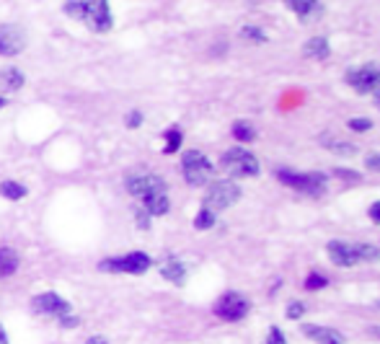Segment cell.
<instances>
[{"mask_svg": "<svg viewBox=\"0 0 380 344\" xmlns=\"http://www.w3.org/2000/svg\"><path fill=\"white\" fill-rule=\"evenodd\" d=\"M65 13L70 18L83 21L96 34H104V31H109L111 26H114V18H111L106 0H68L65 3Z\"/></svg>", "mask_w": 380, "mask_h": 344, "instance_id": "obj_1", "label": "cell"}, {"mask_svg": "<svg viewBox=\"0 0 380 344\" xmlns=\"http://www.w3.org/2000/svg\"><path fill=\"white\" fill-rule=\"evenodd\" d=\"M153 259L145 251H129L122 257H111L99 261L101 272H111V275H145L150 269Z\"/></svg>", "mask_w": 380, "mask_h": 344, "instance_id": "obj_2", "label": "cell"}, {"mask_svg": "<svg viewBox=\"0 0 380 344\" xmlns=\"http://www.w3.org/2000/svg\"><path fill=\"white\" fill-rule=\"evenodd\" d=\"M277 179L290 187V189H297L303 194H311V197H321L326 192V173L321 171H308V173H297L290 171V169H279Z\"/></svg>", "mask_w": 380, "mask_h": 344, "instance_id": "obj_3", "label": "cell"}, {"mask_svg": "<svg viewBox=\"0 0 380 344\" xmlns=\"http://www.w3.org/2000/svg\"><path fill=\"white\" fill-rule=\"evenodd\" d=\"M181 171H184V181L189 187H204L212 176V164L199 150H186L181 155Z\"/></svg>", "mask_w": 380, "mask_h": 344, "instance_id": "obj_4", "label": "cell"}, {"mask_svg": "<svg viewBox=\"0 0 380 344\" xmlns=\"http://www.w3.org/2000/svg\"><path fill=\"white\" fill-rule=\"evenodd\" d=\"M220 164H223V169H225L230 176H236V179H251V176L259 173L256 155L244 150V148H230V150H225Z\"/></svg>", "mask_w": 380, "mask_h": 344, "instance_id": "obj_5", "label": "cell"}, {"mask_svg": "<svg viewBox=\"0 0 380 344\" xmlns=\"http://www.w3.org/2000/svg\"><path fill=\"white\" fill-rule=\"evenodd\" d=\"M238 199H241V187H238L236 181H228V179H220V181H212L210 187H207V194H204V207L207 210H228L230 205H236Z\"/></svg>", "mask_w": 380, "mask_h": 344, "instance_id": "obj_6", "label": "cell"}, {"mask_svg": "<svg viewBox=\"0 0 380 344\" xmlns=\"http://www.w3.org/2000/svg\"><path fill=\"white\" fill-rule=\"evenodd\" d=\"M346 83L360 94L380 91V62H367V65L352 68L346 73Z\"/></svg>", "mask_w": 380, "mask_h": 344, "instance_id": "obj_7", "label": "cell"}, {"mask_svg": "<svg viewBox=\"0 0 380 344\" xmlns=\"http://www.w3.org/2000/svg\"><path fill=\"white\" fill-rule=\"evenodd\" d=\"M127 192L137 199H145L158 192H169V184L158 176V173H132L127 179Z\"/></svg>", "mask_w": 380, "mask_h": 344, "instance_id": "obj_8", "label": "cell"}, {"mask_svg": "<svg viewBox=\"0 0 380 344\" xmlns=\"http://www.w3.org/2000/svg\"><path fill=\"white\" fill-rule=\"evenodd\" d=\"M248 313V301L241 293H225L220 295V301L215 303V316L223 321H241Z\"/></svg>", "mask_w": 380, "mask_h": 344, "instance_id": "obj_9", "label": "cell"}, {"mask_svg": "<svg viewBox=\"0 0 380 344\" xmlns=\"http://www.w3.org/2000/svg\"><path fill=\"white\" fill-rule=\"evenodd\" d=\"M26 50V31L16 24L0 26V55L3 57H16Z\"/></svg>", "mask_w": 380, "mask_h": 344, "instance_id": "obj_10", "label": "cell"}, {"mask_svg": "<svg viewBox=\"0 0 380 344\" xmlns=\"http://www.w3.org/2000/svg\"><path fill=\"white\" fill-rule=\"evenodd\" d=\"M31 308L36 313H50V316H65L70 313V303L57 293H42L31 301Z\"/></svg>", "mask_w": 380, "mask_h": 344, "instance_id": "obj_11", "label": "cell"}, {"mask_svg": "<svg viewBox=\"0 0 380 344\" xmlns=\"http://www.w3.org/2000/svg\"><path fill=\"white\" fill-rule=\"evenodd\" d=\"M303 334L316 344H346L344 334L331 327H318V324H303Z\"/></svg>", "mask_w": 380, "mask_h": 344, "instance_id": "obj_12", "label": "cell"}, {"mask_svg": "<svg viewBox=\"0 0 380 344\" xmlns=\"http://www.w3.org/2000/svg\"><path fill=\"white\" fill-rule=\"evenodd\" d=\"M326 251H329L331 264H337V267H355V264H360L355 254V246H349V243L344 241H331L329 246H326Z\"/></svg>", "mask_w": 380, "mask_h": 344, "instance_id": "obj_13", "label": "cell"}, {"mask_svg": "<svg viewBox=\"0 0 380 344\" xmlns=\"http://www.w3.org/2000/svg\"><path fill=\"white\" fill-rule=\"evenodd\" d=\"M169 207H171L169 192H158V194H150V197L143 199V210L153 217H163L169 213Z\"/></svg>", "mask_w": 380, "mask_h": 344, "instance_id": "obj_14", "label": "cell"}, {"mask_svg": "<svg viewBox=\"0 0 380 344\" xmlns=\"http://www.w3.org/2000/svg\"><path fill=\"white\" fill-rule=\"evenodd\" d=\"M18 264H21L18 251L3 246V249H0V277H10L18 269Z\"/></svg>", "mask_w": 380, "mask_h": 344, "instance_id": "obj_15", "label": "cell"}, {"mask_svg": "<svg viewBox=\"0 0 380 344\" xmlns=\"http://www.w3.org/2000/svg\"><path fill=\"white\" fill-rule=\"evenodd\" d=\"M24 83H26V76L18 68L0 70V88H3V91H18Z\"/></svg>", "mask_w": 380, "mask_h": 344, "instance_id": "obj_16", "label": "cell"}, {"mask_svg": "<svg viewBox=\"0 0 380 344\" xmlns=\"http://www.w3.org/2000/svg\"><path fill=\"white\" fill-rule=\"evenodd\" d=\"M161 275L169 280V282H174V285H184V280H186V267L178 261V259H169L166 264L161 267Z\"/></svg>", "mask_w": 380, "mask_h": 344, "instance_id": "obj_17", "label": "cell"}, {"mask_svg": "<svg viewBox=\"0 0 380 344\" xmlns=\"http://www.w3.org/2000/svg\"><path fill=\"white\" fill-rule=\"evenodd\" d=\"M288 8L300 18H311L321 10V3L318 0H288Z\"/></svg>", "mask_w": 380, "mask_h": 344, "instance_id": "obj_18", "label": "cell"}, {"mask_svg": "<svg viewBox=\"0 0 380 344\" xmlns=\"http://www.w3.org/2000/svg\"><path fill=\"white\" fill-rule=\"evenodd\" d=\"M305 55L313 57V60H326L329 57V42L323 36H316V39H311V42L305 44Z\"/></svg>", "mask_w": 380, "mask_h": 344, "instance_id": "obj_19", "label": "cell"}, {"mask_svg": "<svg viewBox=\"0 0 380 344\" xmlns=\"http://www.w3.org/2000/svg\"><path fill=\"white\" fill-rule=\"evenodd\" d=\"M0 194L6 199H10V202H16V199H24L29 194V189H26L24 184H18V181H3L0 184Z\"/></svg>", "mask_w": 380, "mask_h": 344, "instance_id": "obj_20", "label": "cell"}, {"mask_svg": "<svg viewBox=\"0 0 380 344\" xmlns=\"http://www.w3.org/2000/svg\"><path fill=\"white\" fill-rule=\"evenodd\" d=\"M355 254H357V261H378L380 259V251L370 243H355Z\"/></svg>", "mask_w": 380, "mask_h": 344, "instance_id": "obj_21", "label": "cell"}, {"mask_svg": "<svg viewBox=\"0 0 380 344\" xmlns=\"http://www.w3.org/2000/svg\"><path fill=\"white\" fill-rule=\"evenodd\" d=\"M178 148H181V129L178 127L166 129V148H163V153L171 155V153H176Z\"/></svg>", "mask_w": 380, "mask_h": 344, "instance_id": "obj_22", "label": "cell"}, {"mask_svg": "<svg viewBox=\"0 0 380 344\" xmlns=\"http://www.w3.org/2000/svg\"><path fill=\"white\" fill-rule=\"evenodd\" d=\"M321 143L339 155H355V145L352 143H342V140H331V138H321Z\"/></svg>", "mask_w": 380, "mask_h": 344, "instance_id": "obj_23", "label": "cell"}, {"mask_svg": "<svg viewBox=\"0 0 380 344\" xmlns=\"http://www.w3.org/2000/svg\"><path fill=\"white\" fill-rule=\"evenodd\" d=\"M233 138L241 140V143H251V140L256 138V132H253V127L248 122H236V124H233Z\"/></svg>", "mask_w": 380, "mask_h": 344, "instance_id": "obj_24", "label": "cell"}, {"mask_svg": "<svg viewBox=\"0 0 380 344\" xmlns=\"http://www.w3.org/2000/svg\"><path fill=\"white\" fill-rule=\"evenodd\" d=\"M212 225H215V213L207 210V207H202L195 217V228L197 231H207V228H212Z\"/></svg>", "mask_w": 380, "mask_h": 344, "instance_id": "obj_25", "label": "cell"}, {"mask_svg": "<svg viewBox=\"0 0 380 344\" xmlns=\"http://www.w3.org/2000/svg\"><path fill=\"white\" fill-rule=\"evenodd\" d=\"M329 285V280L321 275H308V280H305V290H321V287H326Z\"/></svg>", "mask_w": 380, "mask_h": 344, "instance_id": "obj_26", "label": "cell"}, {"mask_svg": "<svg viewBox=\"0 0 380 344\" xmlns=\"http://www.w3.org/2000/svg\"><path fill=\"white\" fill-rule=\"evenodd\" d=\"M267 344H288V339H285V334H282V329L272 327L269 329V336H267Z\"/></svg>", "mask_w": 380, "mask_h": 344, "instance_id": "obj_27", "label": "cell"}, {"mask_svg": "<svg viewBox=\"0 0 380 344\" xmlns=\"http://www.w3.org/2000/svg\"><path fill=\"white\" fill-rule=\"evenodd\" d=\"M305 313V306L303 303H290V308H288V319H293V321H297L300 316Z\"/></svg>", "mask_w": 380, "mask_h": 344, "instance_id": "obj_28", "label": "cell"}, {"mask_svg": "<svg viewBox=\"0 0 380 344\" xmlns=\"http://www.w3.org/2000/svg\"><path fill=\"white\" fill-rule=\"evenodd\" d=\"M370 127H372V122L370 120H363V117H360V120L349 122V129H355V132H367Z\"/></svg>", "mask_w": 380, "mask_h": 344, "instance_id": "obj_29", "label": "cell"}, {"mask_svg": "<svg viewBox=\"0 0 380 344\" xmlns=\"http://www.w3.org/2000/svg\"><path fill=\"white\" fill-rule=\"evenodd\" d=\"M78 324H80V319H78V316H73V313L59 316V327H62V329H76Z\"/></svg>", "mask_w": 380, "mask_h": 344, "instance_id": "obj_30", "label": "cell"}, {"mask_svg": "<svg viewBox=\"0 0 380 344\" xmlns=\"http://www.w3.org/2000/svg\"><path fill=\"white\" fill-rule=\"evenodd\" d=\"M135 220H137V228H143V231H148V228H150V215H148L145 210H137Z\"/></svg>", "mask_w": 380, "mask_h": 344, "instance_id": "obj_31", "label": "cell"}, {"mask_svg": "<svg viewBox=\"0 0 380 344\" xmlns=\"http://www.w3.org/2000/svg\"><path fill=\"white\" fill-rule=\"evenodd\" d=\"M244 36H246V39H253V42H264V34L256 29V26H246Z\"/></svg>", "mask_w": 380, "mask_h": 344, "instance_id": "obj_32", "label": "cell"}, {"mask_svg": "<svg viewBox=\"0 0 380 344\" xmlns=\"http://www.w3.org/2000/svg\"><path fill=\"white\" fill-rule=\"evenodd\" d=\"M365 169H370V171H380V153H370L365 158Z\"/></svg>", "mask_w": 380, "mask_h": 344, "instance_id": "obj_33", "label": "cell"}, {"mask_svg": "<svg viewBox=\"0 0 380 344\" xmlns=\"http://www.w3.org/2000/svg\"><path fill=\"white\" fill-rule=\"evenodd\" d=\"M140 122H143V114L137 112H129V117H127V127H140Z\"/></svg>", "mask_w": 380, "mask_h": 344, "instance_id": "obj_34", "label": "cell"}, {"mask_svg": "<svg viewBox=\"0 0 380 344\" xmlns=\"http://www.w3.org/2000/svg\"><path fill=\"white\" fill-rule=\"evenodd\" d=\"M367 215H370V220L375 225H380V202H375V205L370 207V213H367Z\"/></svg>", "mask_w": 380, "mask_h": 344, "instance_id": "obj_35", "label": "cell"}, {"mask_svg": "<svg viewBox=\"0 0 380 344\" xmlns=\"http://www.w3.org/2000/svg\"><path fill=\"white\" fill-rule=\"evenodd\" d=\"M85 344H109V342H106V339H104V336H99V334H96V336H91V339H88V342H85Z\"/></svg>", "mask_w": 380, "mask_h": 344, "instance_id": "obj_36", "label": "cell"}, {"mask_svg": "<svg viewBox=\"0 0 380 344\" xmlns=\"http://www.w3.org/2000/svg\"><path fill=\"white\" fill-rule=\"evenodd\" d=\"M0 344H10L8 342V334H6V329L0 327Z\"/></svg>", "mask_w": 380, "mask_h": 344, "instance_id": "obj_37", "label": "cell"}, {"mask_svg": "<svg viewBox=\"0 0 380 344\" xmlns=\"http://www.w3.org/2000/svg\"><path fill=\"white\" fill-rule=\"evenodd\" d=\"M3 106H6V99H3V96H0V109H3Z\"/></svg>", "mask_w": 380, "mask_h": 344, "instance_id": "obj_38", "label": "cell"}, {"mask_svg": "<svg viewBox=\"0 0 380 344\" xmlns=\"http://www.w3.org/2000/svg\"><path fill=\"white\" fill-rule=\"evenodd\" d=\"M378 106H380V91H378Z\"/></svg>", "mask_w": 380, "mask_h": 344, "instance_id": "obj_39", "label": "cell"}, {"mask_svg": "<svg viewBox=\"0 0 380 344\" xmlns=\"http://www.w3.org/2000/svg\"><path fill=\"white\" fill-rule=\"evenodd\" d=\"M378 306H380V303H378Z\"/></svg>", "mask_w": 380, "mask_h": 344, "instance_id": "obj_40", "label": "cell"}]
</instances>
